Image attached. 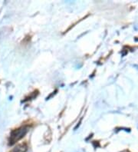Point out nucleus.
Segmentation results:
<instances>
[{"mask_svg": "<svg viewBox=\"0 0 138 152\" xmlns=\"http://www.w3.org/2000/svg\"><path fill=\"white\" fill-rule=\"evenodd\" d=\"M28 128L26 127H22V128H18L17 130L14 131V132H12L11 136H10V138H9V145H14L15 142H17L18 141L22 138L24 137V135L27 133Z\"/></svg>", "mask_w": 138, "mask_h": 152, "instance_id": "nucleus-1", "label": "nucleus"}, {"mask_svg": "<svg viewBox=\"0 0 138 152\" xmlns=\"http://www.w3.org/2000/svg\"><path fill=\"white\" fill-rule=\"evenodd\" d=\"M27 151V146L26 144H21L15 147L11 152H26Z\"/></svg>", "mask_w": 138, "mask_h": 152, "instance_id": "nucleus-2", "label": "nucleus"}]
</instances>
